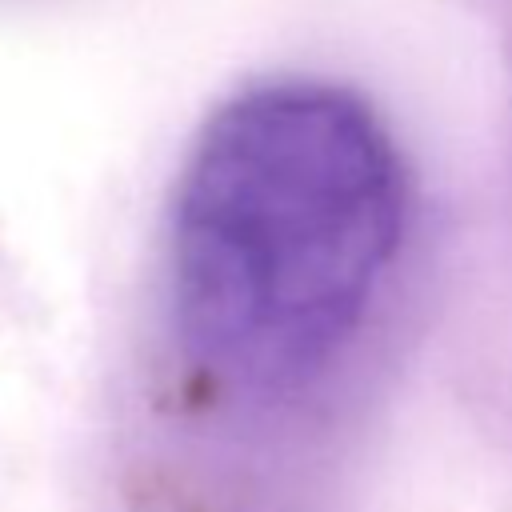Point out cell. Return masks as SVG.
Returning a JSON list of instances; mask_svg holds the SVG:
<instances>
[{"label": "cell", "mask_w": 512, "mask_h": 512, "mask_svg": "<svg viewBox=\"0 0 512 512\" xmlns=\"http://www.w3.org/2000/svg\"><path fill=\"white\" fill-rule=\"evenodd\" d=\"M404 228V168L376 112L316 80L232 96L172 200V308L184 352L244 392L332 360Z\"/></svg>", "instance_id": "cell-1"}]
</instances>
